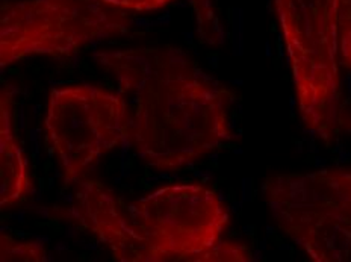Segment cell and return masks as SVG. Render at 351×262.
<instances>
[{
	"label": "cell",
	"instance_id": "obj_1",
	"mask_svg": "<svg viewBox=\"0 0 351 262\" xmlns=\"http://www.w3.org/2000/svg\"><path fill=\"white\" fill-rule=\"evenodd\" d=\"M101 67L132 102V147L153 169L173 171L232 141V94L180 49L101 52Z\"/></svg>",
	"mask_w": 351,
	"mask_h": 262
},
{
	"label": "cell",
	"instance_id": "obj_2",
	"mask_svg": "<svg viewBox=\"0 0 351 262\" xmlns=\"http://www.w3.org/2000/svg\"><path fill=\"white\" fill-rule=\"evenodd\" d=\"M129 218L150 262H245L244 244L221 241L230 217L217 193L197 184L171 185L135 200Z\"/></svg>",
	"mask_w": 351,
	"mask_h": 262
},
{
	"label": "cell",
	"instance_id": "obj_3",
	"mask_svg": "<svg viewBox=\"0 0 351 262\" xmlns=\"http://www.w3.org/2000/svg\"><path fill=\"white\" fill-rule=\"evenodd\" d=\"M339 0H274L298 111L306 128L328 143L341 114Z\"/></svg>",
	"mask_w": 351,
	"mask_h": 262
},
{
	"label": "cell",
	"instance_id": "obj_4",
	"mask_svg": "<svg viewBox=\"0 0 351 262\" xmlns=\"http://www.w3.org/2000/svg\"><path fill=\"white\" fill-rule=\"evenodd\" d=\"M262 193L273 218L315 262H351V167L276 174Z\"/></svg>",
	"mask_w": 351,
	"mask_h": 262
},
{
	"label": "cell",
	"instance_id": "obj_5",
	"mask_svg": "<svg viewBox=\"0 0 351 262\" xmlns=\"http://www.w3.org/2000/svg\"><path fill=\"white\" fill-rule=\"evenodd\" d=\"M128 29L123 12L97 0H2L0 67L31 56H69Z\"/></svg>",
	"mask_w": 351,
	"mask_h": 262
},
{
	"label": "cell",
	"instance_id": "obj_6",
	"mask_svg": "<svg viewBox=\"0 0 351 262\" xmlns=\"http://www.w3.org/2000/svg\"><path fill=\"white\" fill-rule=\"evenodd\" d=\"M130 109L123 94L93 85H75L50 93L44 129L60 159L67 184L128 140Z\"/></svg>",
	"mask_w": 351,
	"mask_h": 262
},
{
	"label": "cell",
	"instance_id": "obj_7",
	"mask_svg": "<svg viewBox=\"0 0 351 262\" xmlns=\"http://www.w3.org/2000/svg\"><path fill=\"white\" fill-rule=\"evenodd\" d=\"M69 217L106 244L114 259L150 262L147 250L132 228L129 215L121 209L114 193L99 180L82 178L76 182V199Z\"/></svg>",
	"mask_w": 351,
	"mask_h": 262
},
{
	"label": "cell",
	"instance_id": "obj_8",
	"mask_svg": "<svg viewBox=\"0 0 351 262\" xmlns=\"http://www.w3.org/2000/svg\"><path fill=\"white\" fill-rule=\"evenodd\" d=\"M14 93L3 86L0 93V206L10 208L23 202L32 191L27 159L14 134Z\"/></svg>",
	"mask_w": 351,
	"mask_h": 262
},
{
	"label": "cell",
	"instance_id": "obj_9",
	"mask_svg": "<svg viewBox=\"0 0 351 262\" xmlns=\"http://www.w3.org/2000/svg\"><path fill=\"white\" fill-rule=\"evenodd\" d=\"M47 250L41 243L35 241H17L10 235H0V261H34L46 262L49 261Z\"/></svg>",
	"mask_w": 351,
	"mask_h": 262
},
{
	"label": "cell",
	"instance_id": "obj_10",
	"mask_svg": "<svg viewBox=\"0 0 351 262\" xmlns=\"http://www.w3.org/2000/svg\"><path fill=\"white\" fill-rule=\"evenodd\" d=\"M338 25L341 62L351 70V0H339Z\"/></svg>",
	"mask_w": 351,
	"mask_h": 262
},
{
	"label": "cell",
	"instance_id": "obj_11",
	"mask_svg": "<svg viewBox=\"0 0 351 262\" xmlns=\"http://www.w3.org/2000/svg\"><path fill=\"white\" fill-rule=\"evenodd\" d=\"M97 2L104 3L106 6H112V8H123L138 12L145 11H156L164 8L173 0H97Z\"/></svg>",
	"mask_w": 351,
	"mask_h": 262
}]
</instances>
